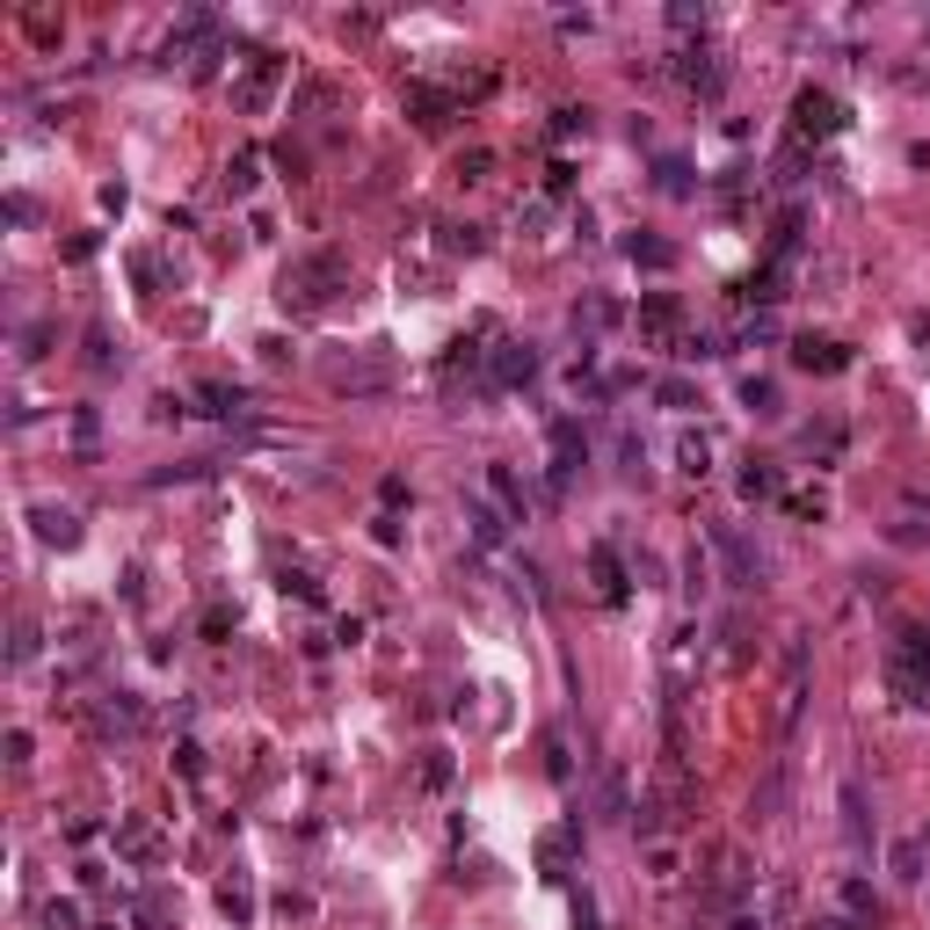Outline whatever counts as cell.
<instances>
[{
	"mask_svg": "<svg viewBox=\"0 0 930 930\" xmlns=\"http://www.w3.org/2000/svg\"><path fill=\"white\" fill-rule=\"evenodd\" d=\"M334 291H342V255H299V263L284 269V284H277V299L299 306V313H320Z\"/></svg>",
	"mask_w": 930,
	"mask_h": 930,
	"instance_id": "obj_1",
	"label": "cell"
},
{
	"mask_svg": "<svg viewBox=\"0 0 930 930\" xmlns=\"http://www.w3.org/2000/svg\"><path fill=\"white\" fill-rule=\"evenodd\" d=\"M843 124H851V109H843L836 88H800V95H792V124H785V131H792L800 153H808V146H829Z\"/></svg>",
	"mask_w": 930,
	"mask_h": 930,
	"instance_id": "obj_2",
	"label": "cell"
},
{
	"mask_svg": "<svg viewBox=\"0 0 930 930\" xmlns=\"http://www.w3.org/2000/svg\"><path fill=\"white\" fill-rule=\"evenodd\" d=\"M277 88H284V58H277V52H263V44H247V52L233 58V109L263 117Z\"/></svg>",
	"mask_w": 930,
	"mask_h": 930,
	"instance_id": "obj_3",
	"label": "cell"
},
{
	"mask_svg": "<svg viewBox=\"0 0 930 930\" xmlns=\"http://www.w3.org/2000/svg\"><path fill=\"white\" fill-rule=\"evenodd\" d=\"M684 299H669V291H648V299H640V342H648V350H684Z\"/></svg>",
	"mask_w": 930,
	"mask_h": 930,
	"instance_id": "obj_4",
	"label": "cell"
},
{
	"mask_svg": "<svg viewBox=\"0 0 930 930\" xmlns=\"http://www.w3.org/2000/svg\"><path fill=\"white\" fill-rule=\"evenodd\" d=\"M713 553H720V567H727L735 589H756V581H763V553H756L735 524H713Z\"/></svg>",
	"mask_w": 930,
	"mask_h": 930,
	"instance_id": "obj_5",
	"label": "cell"
},
{
	"mask_svg": "<svg viewBox=\"0 0 930 930\" xmlns=\"http://www.w3.org/2000/svg\"><path fill=\"white\" fill-rule=\"evenodd\" d=\"M676 81H684L691 95H705V103H713V95L727 88V58L713 52V44H684V52H676Z\"/></svg>",
	"mask_w": 930,
	"mask_h": 930,
	"instance_id": "obj_6",
	"label": "cell"
},
{
	"mask_svg": "<svg viewBox=\"0 0 930 930\" xmlns=\"http://www.w3.org/2000/svg\"><path fill=\"white\" fill-rule=\"evenodd\" d=\"M117 858L124 865H160L168 858V836L153 829V814H117Z\"/></svg>",
	"mask_w": 930,
	"mask_h": 930,
	"instance_id": "obj_7",
	"label": "cell"
},
{
	"mask_svg": "<svg viewBox=\"0 0 930 930\" xmlns=\"http://www.w3.org/2000/svg\"><path fill=\"white\" fill-rule=\"evenodd\" d=\"M887 691L916 713H930V662H909L901 648H887Z\"/></svg>",
	"mask_w": 930,
	"mask_h": 930,
	"instance_id": "obj_8",
	"label": "cell"
},
{
	"mask_svg": "<svg viewBox=\"0 0 930 930\" xmlns=\"http://www.w3.org/2000/svg\"><path fill=\"white\" fill-rule=\"evenodd\" d=\"M488 378L494 386H531V378H538V350H531V342H494Z\"/></svg>",
	"mask_w": 930,
	"mask_h": 930,
	"instance_id": "obj_9",
	"label": "cell"
},
{
	"mask_svg": "<svg viewBox=\"0 0 930 930\" xmlns=\"http://www.w3.org/2000/svg\"><path fill=\"white\" fill-rule=\"evenodd\" d=\"M581 421H553V473H545V494H560L567 480H575V466H581Z\"/></svg>",
	"mask_w": 930,
	"mask_h": 930,
	"instance_id": "obj_10",
	"label": "cell"
},
{
	"mask_svg": "<svg viewBox=\"0 0 930 930\" xmlns=\"http://www.w3.org/2000/svg\"><path fill=\"white\" fill-rule=\"evenodd\" d=\"M589 581H597V597H603V603H626L632 567L618 560V545H589Z\"/></svg>",
	"mask_w": 930,
	"mask_h": 930,
	"instance_id": "obj_11",
	"label": "cell"
},
{
	"mask_svg": "<svg viewBox=\"0 0 930 930\" xmlns=\"http://www.w3.org/2000/svg\"><path fill=\"white\" fill-rule=\"evenodd\" d=\"M836 808H843V843H851V851H873V808H865V785H858V778H843Z\"/></svg>",
	"mask_w": 930,
	"mask_h": 930,
	"instance_id": "obj_12",
	"label": "cell"
},
{
	"mask_svg": "<svg viewBox=\"0 0 930 930\" xmlns=\"http://www.w3.org/2000/svg\"><path fill=\"white\" fill-rule=\"evenodd\" d=\"M792 364L814 371V378H836V371L851 364V350H843V342H829V334H800V342H792Z\"/></svg>",
	"mask_w": 930,
	"mask_h": 930,
	"instance_id": "obj_13",
	"label": "cell"
},
{
	"mask_svg": "<svg viewBox=\"0 0 930 930\" xmlns=\"http://www.w3.org/2000/svg\"><path fill=\"white\" fill-rule=\"evenodd\" d=\"M488 494H494V510L510 516V524H531V488L510 473V466H488Z\"/></svg>",
	"mask_w": 930,
	"mask_h": 930,
	"instance_id": "obj_14",
	"label": "cell"
},
{
	"mask_svg": "<svg viewBox=\"0 0 930 930\" xmlns=\"http://www.w3.org/2000/svg\"><path fill=\"white\" fill-rule=\"evenodd\" d=\"M30 524H36V538H44V545H81V516L58 510V502H36Z\"/></svg>",
	"mask_w": 930,
	"mask_h": 930,
	"instance_id": "obj_15",
	"label": "cell"
},
{
	"mask_svg": "<svg viewBox=\"0 0 930 930\" xmlns=\"http://www.w3.org/2000/svg\"><path fill=\"white\" fill-rule=\"evenodd\" d=\"M800 698H808V640L792 632L785 640V727L800 720Z\"/></svg>",
	"mask_w": 930,
	"mask_h": 930,
	"instance_id": "obj_16",
	"label": "cell"
},
{
	"mask_svg": "<svg viewBox=\"0 0 930 930\" xmlns=\"http://www.w3.org/2000/svg\"><path fill=\"white\" fill-rule=\"evenodd\" d=\"M575 843H581V822H567V829H545V843H538V865L553 879H567V865H575Z\"/></svg>",
	"mask_w": 930,
	"mask_h": 930,
	"instance_id": "obj_17",
	"label": "cell"
},
{
	"mask_svg": "<svg viewBox=\"0 0 930 930\" xmlns=\"http://www.w3.org/2000/svg\"><path fill=\"white\" fill-rule=\"evenodd\" d=\"M626 263L632 269H676V247L662 233H626Z\"/></svg>",
	"mask_w": 930,
	"mask_h": 930,
	"instance_id": "obj_18",
	"label": "cell"
},
{
	"mask_svg": "<svg viewBox=\"0 0 930 930\" xmlns=\"http://www.w3.org/2000/svg\"><path fill=\"white\" fill-rule=\"evenodd\" d=\"M676 473H691V480L713 473V429H684L676 437Z\"/></svg>",
	"mask_w": 930,
	"mask_h": 930,
	"instance_id": "obj_19",
	"label": "cell"
},
{
	"mask_svg": "<svg viewBox=\"0 0 930 930\" xmlns=\"http://www.w3.org/2000/svg\"><path fill=\"white\" fill-rule=\"evenodd\" d=\"M196 400H204V415H218V421H240V415H247V393L226 386V378H204V386H196Z\"/></svg>",
	"mask_w": 930,
	"mask_h": 930,
	"instance_id": "obj_20",
	"label": "cell"
},
{
	"mask_svg": "<svg viewBox=\"0 0 930 930\" xmlns=\"http://www.w3.org/2000/svg\"><path fill=\"white\" fill-rule=\"evenodd\" d=\"M466 524H473V538H480V545H502V531H510V516L494 510L488 494H466Z\"/></svg>",
	"mask_w": 930,
	"mask_h": 930,
	"instance_id": "obj_21",
	"label": "cell"
},
{
	"mask_svg": "<svg viewBox=\"0 0 930 930\" xmlns=\"http://www.w3.org/2000/svg\"><path fill=\"white\" fill-rule=\"evenodd\" d=\"M218 909H226L233 923H255V887H247V873H226V879H218Z\"/></svg>",
	"mask_w": 930,
	"mask_h": 930,
	"instance_id": "obj_22",
	"label": "cell"
},
{
	"mask_svg": "<svg viewBox=\"0 0 930 930\" xmlns=\"http://www.w3.org/2000/svg\"><path fill=\"white\" fill-rule=\"evenodd\" d=\"M139 720H146V713H139V698H131V691H117V698L95 713V727H103V735H131Z\"/></svg>",
	"mask_w": 930,
	"mask_h": 930,
	"instance_id": "obj_23",
	"label": "cell"
},
{
	"mask_svg": "<svg viewBox=\"0 0 930 930\" xmlns=\"http://www.w3.org/2000/svg\"><path fill=\"white\" fill-rule=\"evenodd\" d=\"M328 386L334 393H378V386H386V371H378V364H334Z\"/></svg>",
	"mask_w": 930,
	"mask_h": 930,
	"instance_id": "obj_24",
	"label": "cell"
},
{
	"mask_svg": "<svg viewBox=\"0 0 930 930\" xmlns=\"http://www.w3.org/2000/svg\"><path fill=\"white\" fill-rule=\"evenodd\" d=\"M255 182H263V153H233L226 160V196H247Z\"/></svg>",
	"mask_w": 930,
	"mask_h": 930,
	"instance_id": "obj_25",
	"label": "cell"
},
{
	"mask_svg": "<svg viewBox=\"0 0 930 930\" xmlns=\"http://www.w3.org/2000/svg\"><path fill=\"white\" fill-rule=\"evenodd\" d=\"M771 494H778V466L749 458V473H741V502H771Z\"/></svg>",
	"mask_w": 930,
	"mask_h": 930,
	"instance_id": "obj_26",
	"label": "cell"
},
{
	"mask_svg": "<svg viewBox=\"0 0 930 930\" xmlns=\"http://www.w3.org/2000/svg\"><path fill=\"white\" fill-rule=\"evenodd\" d=\"M705 589H713V553L691 545V553H684V597H705Z\"/></svg>",
	"mask_w": 930,
	"mask_h": 930,
	"instance_id": "obj_27",
	"label": "cell"
},
{
	"mask_svg": "<svg viewBox=\"0 0 930 930\" xmlns=\"http://www.w3.org/2000/svg\"><path fill=\"white\" fill-rule=\"evenodd\" d=\"M741 407H749V415H778V386L749 371V378H741Z\"/></svg>",
	"mask_w": 930,
	"mask_h": 930,
	"instance_id": "obj_28",
	"label": "cell"
},
{
	"mask_svg": "<svg viewBox=\"0 0 930 930\" xmlns=\"http://www.w3.org/2000/svg\"><path fill=\"white\" fill-rule=\"evenodd\" d=\"M654 182H662L669 196H691V190H698V182H691V168H684V160H662V168H654Z\"/></svg>",
	"mask_w": 930,
	"mask_h": 930,
	"instance_id": "obj_29",
	"label": "cell"
},
{
	"mask_svg": "<svg viewBox=\"0 0 930 930\" xmlns=\"http://www.w3.org/2000/svg\"><path fill=\"white\" fill-rule=\"evenodd\" d=\"M771 334H778V320H771V313H749V320H741V334H735V342H741V350H763Z\"/></svg>",
	"mask_w": 930,
	"mask_h": 930,
	"instance_id": "obj_30",
	"label": "cell"
},
{
	"mask_svg": "<svg viewBox=\"0 0 930 930\" xmlns=\"http://www.w3.org/2000/svg\"><path fill=\"white\" fill-rule=\"evenodd\" d=\"M654 400H662V407H698V386H691V378H662Z\"/></svg>",
	"mask_w": 930,
	"mask_h": 930,
	"instance_id": "obj_31",
	"label": "cell"
},
{
	"mask_svg": "<svg viewBox=\"0 0 930 930\" xmlns=\"http://www.w3.org/2000/svg\"><path fill=\"white\" fill-rule=\"evenodd\" d=\"M611 306H603V299H589V306H575V334H597V328H611Z\"/></svg>",
	"mask_w": 930,
	"mask_h": 930,
	"instance_id": "obj_32",
	"label": "cell"
},
{
	"mask_svg": "<svg viewBox=\"0 0 930 930\" xmlns=\"http://www.w3.org/2000/svg\"><path fill=\"white\" fill-rule=\"evenodd\" d=\"M575 131H589V109H553V139H575Z\"/></svg>",
	"mask_w": 930,
	"mask_h": 930,
	"instance_id": "obj_33",
	"label": "cell"
},
{
	"mask_svg": "<svg viewBox=\"0 0 930 930\" xmlns=\"http://www.w3.org/2000/svg\"><path fill=\"white\" fill-rule=\"evenodd\" d=\"M488 168H494V153H480V146L458 153V182H488Z\"/></svg>",
	"mask_w": 930,
	"mask_h": 930,
	"instance_id": "obj_34",
	"label": "cell"
},
{
	"mask_svg": "<svg viewBox=\"0 0 930 930\" xmlns=\"http://www.w3.org/2000/svg\"><path fill=\"white\" fill-rule=\"evenodd\" d=\"M895 873L901 879H923V843H895Z\"/></svg>",
	"mask_w": 930,
	"mask_h": 930,
	"instance_id": "obj_35",
	"label": "cell"
},
{
	"mask_svg": "<svg viewBox=\"0 0 930 930\" xmlns=\"http://www.w3.org/2000/svg\"><path fill=\"white\" fill-rule=\"evenodd\" d=\"M480 247V226H443V255H473Z\"/></svg>",
	"mask_w": 930,
	"mask_h": 930,
	"instance_id": "obj_36",
	"label": "cell"
},
{
	"mask_svg": "<svg viewBox=\"0 0 930 930\" xmlns=\"http://www.w3.org/2000/svg\"><path fill=\"white\" fill-rule=\"evenodd\" d=\"M44 930H81V901H52V909H44Z\"/></svg>",
	"mask_w": 930,
	"mask_h": 930,
	"instance_id": "obj_37",
	"label": "cell"
},
{
	"mask_svg": "<svg viewBox=\"0 0 930 930\" xmlns=\"http://www.w3.org/2000/svg\"><path fill=\"white\" fill-rule=\"evenodd\" d=\"M843 909H851V916H873V887H865V879H843Z\"/></svg>",
	"mask_w": 930,
	"mask_h": 930,
	"instance_id": "obj_38",
	"label": "cell"
},
{
	"mask_svg": "<svg viewBox=\"0 0 930 930\" xmlns=\"http://www.w3.org/2000/svg\"><path fill=\"white\" fill-rule=\"evenodd\" d=\"M545 771H553V778H575V763H567V741H560V735H545Z\"/></svg>",
	"mask_w": 930,
	"mask_h": 930,
	"instance_id": "obj_39",
	"label": "cell"
},
{
	"mask_svg": "<svg viewBox=\"0 0 930 930\" xmlns=\"http://www.w3.org/2000/svg\"><path fill=\"white\" fill-rule=\"evenodd\" d=\"M421 785H451V756L429 749V763H421Z\"/></svg>",
	"mask_w": 930,
	"mask_h": 930,
	"instance_id": "obj_40",
	"label": "cell"
},
{
	"mask_svg": "<svg viewBox=\"0 0 930 930\" xmlns=\"http://www.w3.org/2000/svg\"><path fill=\"white\" fill-rule=\"evenodd\" d=\"M284 597H299V603H320V581H313V575H284Z\"/></svg>",
	"mask_w": 930,
	"mask_h": 930,
	"instance_id": "obj_41",
	"label": "cell"
},
{
	"mask_svg": "<svg viewBox=\"0 0 930 930\" xmlns=\"http://www.w3.org/2000/svg\"><path fill=\"white\" fill-rule=\"evenodd\" d=\"M30 654H36V626L22 618V626H15V648H8V662H30Z\"/></svg>",
	"mask_w": 930,
	"mask_h": 930,
	"instance_id": "obj_42",
	"label": "cell"
},
{
	"mask_svg": "<svg viewBox=\"0 0 930 930\" xmlns=\"http://www.w3.org/2000/svg\"><path fill=\"white\" fill-rule=\"evenodd\" d=\"M545 190L567 196V190H575V168H567V160H553V168H545Z\"/></svg>",
	"mask_w": 930,
	"mask_h": 930,
	"instance_id": "obj_43",
	"label": "cell"
},
{
	"mask_svg": "<svg viewBox=\"0 0 930 930\" xmlns=\"http://www.w3.org/2000/svg\"><path fill=\"white\" fill-rule=\"evenodd\" d=\"M669 22H676V30H705V8H691V0H676V8H669Z\"/></svg>",
	"mask_w": 930,
	"mask_h": 930,
	"instance_id": "obj_44",
	"label": "cell"
},
{
	"mask_svg": "<svg viewBox=\"0 0 930 930\" xmlns=\"http://www.w3.org/2000/svg\"><path fill=\"white\" fill-rule=\"evenodd\" d=\"M22 30H30L36 44H52V36H58V22H52V15H36V8H30V15H22Z\"/></svg>",
	"mask_w": 930,
	"mask_h": 930,
	"instance_id": "obj_45",
	"label": "cell"
},
{
	"mask_svg": "<svg viewBox=\"0 0 930 930\" xmlns=\"http://www.w3.org/2000/svg\"><path fill=\"white\" fill-rule=\"evenodd\" d=\"M575 930H603V916H597V901H589V895H575Z\"/></svg>",
	"mask_w": 930,
	"mask_h": 930,
	"instance_id": "obj_46",
	"label": "cell"
},
{
	"mask_svg": "<svg viewBox=\"0 0 930 930\" xmlns=\"http://www.w3.org/2000/svg\"><path fill=\"white\" fill-rule=\"evenodd\" d=\"M822 510H829L822 494H792V516H800V524H814V516H822Z\"/></svg>",
	"mask_w": 930,
	"mask_h": 930,
	"instance_id": "obj_47",
	"label": "cell"
},
{
	"mask_svg": "<svg viewBox=\"0 0 930 930\" xmlns=\"http://www.w3.org/2000/svg\"><path fill=\"white\" fill-rule=\"evenodd\" d=\"M196 756H204V749H196V741H182V749H175V763H182V778H204V763H196Z\"/></svg>",
	"mask_w": 930,
	"mask_h": 930,
	"instance_id": "obj_48",
	"label": "cell"
},
{
	"mask_svg": "<svg viewBox=\"0 0 930 930\" xmlns=\"http://www.w3.org/2000/svg\"><path fill=\"white\" fill-rule=\"evenodd\" d=\"M727 930H763V916H735V923H727Z\"/></svg>",
	"mask_w": 930,
	"mask_h": 930,
	"instance_id": "obj_49",
	"label": "cell"
},
{
	"mask_svg": "<svg viewBox=\"0 0 930 930\" xmlns=\"http://www.w3.org/2000/svg\"><path fill=\"white\" fill-rule=\"evenodd\" d=\"M822 930H858V923H822Z\"/></svg>",
	"mask_w": 930,
	"mask_h": 930,
	"instance_id": "obj_50",
	"label": "cell"
}]
</instances>
